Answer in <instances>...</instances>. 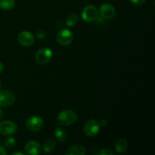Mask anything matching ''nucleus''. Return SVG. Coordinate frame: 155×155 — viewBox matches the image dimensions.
Segmentation results:
<instances>
[{
  "label": "nucleus",
  "mask_w": 155,
  "mask_h": 155,
  "mask_svg": "<svg viewBox=\"0 0 155 155\" xmlns=\"http://www.w3.org/2000/svg\"><path fill=\"white\" fill-rule=\"evenodd\" d=\"M101 128V124L96 120H90L88 121L84 127V133L89 137L96 136Z\"/></svg>",
  "instance_id": "nucleus-3"
},
{
  "label": "nucleus",
  "mask_w": 155,
  "mask_h": 155,
  "mask_svg": "<svg viewBox=\"0 0 155 155\" xmlns=\"http://www.w3.org/2000/svg\"><path fill=\"white\" fill-rule=\"evenodd\" d=\"M98 154L100 155H114L113 151H111L110 149H103L102 151H100L98 153Z\"/></svg>",
  "instance_id": "nucleus-20"
},
{
  "label": "nucleus",
  "mask_w": 155,
  "mask_h": 155,
  "mask_svg": "<svg viewBox=\"0 0 155 155\" xmlns=\"http://www.w3.org/2000/svg\"><path fill=\"white\" fill-rule=\"evenodd\" d=\"M98 17V11L94 5H87L82 12V18L86 23H91L96 21Z\"/></svg>",
  "instance_id": "nucleus-2"
},
{
  "label": "nucleus",
  "mask_w": 155,
  "mask_h": 155,
  "mask_svg": "<svg viewBox=\"0 0 155 155\" xmlns=\"http://www.w3.org/2000/svg\"><path fill=\"white\" fill-rule=\"evenodd\" d=\"M15 5V0H0V8L5 11L12 10Z\"/></svg>",
  "instance_id": "nucleus-15"
},
{
  "label": "nucleus",
  "mask_w": 155,
  "mask_h": 155,
  "mask_svg": "<svg viewBox=\"0 0 155 155\" xmlns=\"http://www.w3.org/2000/svg\"><path fill=\"white\" fill-rule=\"evenodd\" d=\"M128 148V142L126 139H120L115 143V150L117 153H124Z\"/></svg>",
  "instance_id": "nucleus-13"
},
{
  "label": "nucleus",
  "mask_w": 155,
  "mask_h": 155,
  "mask_svg": "<svg viewBox=\"0 0 155 155\" xmlns=\"http://www.w3.org/2000/svg\"><path fill=\"white\" fill-rule=\"evenodd\" d=\"M52 58V51L48 48H41L36 54V60L39 64H46Z\"/></svg>",
  "instance_id": "nucleus-6"
},
{
  "label": "nucleus",
  "mask_w": 155,
  "mask_h": 155,
  "mask_svg": "<svg viewBox=\"0 0 155 155\" xmlns=\"http://www.w3.org/2000/svg\"><path fill=\"white\" fill-rule=\"evenodd\" d=\"M56 142L54 139H50L43 143V151L45 153H50L55 149Z\"/></svg>",
  "instance_id": "nucleus-14"
},
{
  "label": "nucleus",
  "mask_w": 155,
  "mask_h": 155,
  "mask_svg": "<svg viewBox=\"0 0 155 155\" xmlns=\"http://www.w3.org/2000/svg\"><path fill=\"white\" fill-rule=\"evenodd\" d=\"M18 42L23 46H30L34 42V36L29 31H23L18 35Z\"/></svg>",
  "instance_id": "nucleus-10"
},
{
  "label": "nucleus",
  "mask_w": 155,
  "mask_h": 155,
  "mask_svg": "<svg viewBox=\"0 0 155 155\" xmlns=\"http://www.w3.org/2000/svg\"><path fill=\"white\" fill-rule=\"evenodd\" d=\"M4 145L8 148H13L16 145V141H15V139L13 137H9L5 139V141L4 142Z\"/></svg>",
  "instance_id": "nucleus-18"
},
{
  "label": "nucleus",
  "mask_w": 155,
  "mask_h": 155,
  "mask_svg": "<svg viewBox=\"0 0 155 155\" xmlns=\"http://www.w3.org/2000/svg\"><path fill=\"white\" fill-rule=\"evenodd\" d=\"M15 101V95L12 91L4 89L0 91V107H8Z\"/></svg>",
  "instance_id": "nucleus-5"
},
{
  "label": "nucleus",
  "mask_w": 155,
  "mask_h": 155,
  "mask_svg": "<svg viewBox=\"0 0 155 155\" xmlns=\"http://www.w3.org/2000/svg\"><path fill=\"white\" fill-rule=\"evenodd\" d=\"M26 154L37 155L41 152L40 145L36 141H30L25 145Z\"/></svg>",
  "instance_id": "nucleus-11"
},
{
  "label": "nucleus",
  "mask_w": 155,
  "mask_h": 155,
  "mask_svg": "<svg viewBox=\"0 0 155 155\" xmlns=\"http://www.w3.org/2000/svg\"><path fill=\"white\" fill-rule=\"evenodd\" d=\"M99 12L101 18L104 19H111L114 18L116 15V11L114 8L111 5L107 4V3H104L100 6Z\"/></svg>",
  "instance_id": "nucleus-9"
},
{
  "label": "nucleus",
  "mask_w": 155,
  "mask_h": 155,
  "mask_svg": "<svg viewBox=\"0 0 155 155\" xmlns=\"http://www.w3.org/2000/svg\"><path fill=\"white\" fill-rule=\"evenodd\" d=\"M135 5H142L145 2V0H130Z\"/></svg>",
  "instance_id": "nucleus-21"
},
{
  "label": "nucleus",
  "mask_w": 155,
  "mask_h": 155,
  "mask_svg": "<svg viewBox=\"0 0 155 155\" xmlns=\"http://www.w3.org/2000/svg\"><path fill=\"white\" fill-rule=\"evenodd\" d=\"M77 115L74 110H62L58 115V123L61 126H70L77 121Z\"/></svg>",
  "instance_id": "nucleus-1"
},
{
  "label": "nucleus",
  "mask_w": 155,
  "mask_h": 155,
  "mask_svg": "<svg viewBox=\"0 0 155 155\" xmlns=\"http://www.w3.org/2000/svg\"><path fill=\"white\" fill-rule=\"evenodd\" d=\"M54 135H55L56 138H57L58 140L61 141V142L65 141L68 139V134H67V133L65 132V130H64L63 129L61 128H59V127L55 129V130H54Z\"/></svg>",
  "instance_id": "nucleus-16"
},
{
  "label": "nucleus",
  "mask_w": 155,
  "mask_h": 155,
  "mask_svg": "<svg viewBox=\"0 0 155 155\" xmlns=\"http://www.w3.org/2000/svg\"><path fill=\"white\" fill-rule=\"evenodd\" d=\"M86 154V149L81 145H75L71 146L68 149L66 155H84Z\"/></svg>",
  "instance_id": "nucleus-12"
},
{
  "label": "nucleus",
  "mask_w": 155,
  "mask_h": 155,
  "mask_svg": "<svg viewBox=\"0 0 155 155\" xmlns=\"http://www.w3.org/2000/svg\"><path fill=\"white\" fill-rule=\"evenodd\" d=\"M74 39V36L71 30L63 29L60 30L57 34V41L60 45L63 46H67L72 42Z\"/></svg>",
  "instance_id": "nucleus-4"
},
{
  "label": "nucleus",
  "mask_w": 155,
  "mask_h": 155,
  "mask_svg": "<svg viewBox=\"0 0 155 155\" xmlns=\"http://www.w3.org/2000/svg\"><path fill=\"white\" fill-rule=\"evenodd\" d=\"M101 124H102L103 126H105V125H107V121H106L105 120H104V119H103L101 121Z\"/></svg>",
  "instance_id": "nucleus-25"
},
{
  "label": "nucleus",
  "mask_w": 155,
  "mask_h": 155,
  "mask_svg": "<svg viewBox=\"0 0 155 155\" xmlns=\"http://www.w3.org/2000/svg\"><path fill=\"white\" fill-rule=\"evenodd\" d=\"M7 154V151H5L4 148L2 146L0 145V155H6Z\"/></svg>",
  "instance_id": "nucleus-22"
},
{
  "label": "nucleus",
  "mask_w": 155,
  "mask_h": 155,
  "mask_svg": "<svg viewBox=\"0 0 155 155\" xmlns=\"http://www.w3.org/2000/svg\"><path fill=\"white\" fill-rule=\"evenodd\" d=\"M0 88H1V83H0Z\"/></svg>",
  "instance_id": "nucleus-27"
},
{
  "label": "nucleus",
  "mask_w": 155,
  "mask_h": 155,
  "mask_svg": "<svg viewBox=\"0 0 155 155\" xmlns=\"http://www.w3.org/2000/svg\"><path fill=\"white\" fill-rule=\"evenodd\" d=\"M45 36H46V33L43 30H39L36 32V36L39 39H43L45 37Z\"/></svg>",
  "instance_id": "nucleus-19"
},
{
  "label": "nucleus",
  "mask_w": 155,
  "mask_h": 155,
  "mask_svg": "<svg viewBox=\"0 0 155 155\" xmlns=\"http://www.w3.org/2000/svg\"><path fill=\"white\" fill-rule=\"evenodd\" d=\"M3 69H4V66H3L2 64L0 62V74H2V73Z\"/></svg>",
  "instance_id": "nucleus-24"
},
{
  "label": "nucleus",
  "mask_w": 155,
  "mask_h": 155,
  "mask_svg": "<svg viewBox=\"0 0 155 155\" xmlns=\"http://www.w3.org/2000/svg\"><path fill=\"white\" fill-rule=\"evenodd\" d=\"M78 22V18L74 14H71L67 18L66 24L68 27H73Z\"/></svg>",
  "instance_id": "nucleus-17"
},
{
  "label": "nucleus",
  "mask_w": 155,
  "mask_h": 155,
  "mask_svg": "<svg viewBox=\"0 0 155 155\" xmlns=\"http://www.w3.org/2000/svg\"><path fill=\"white\" fill-rule=\"evenodd\" d=\"M3 117H4V114H3V111H2V109L0 108V120H1L2 119Z\"/></svg>",
  "instance_id": "nucleus-23"
},
{
  "label": "nucleus",
  "mask_w": 155,
  "mask_h": 155,
  "mask_svg": "<svg viewBox=\"0 0 155 155\" xmlns=\"http://www.w3.org/2000/svg\"><path fill=\"white\" fill-rule=\"evenodd\" d=\"M18 154L24 155V153H22V152H14V153H12V155H18Z\"/></svg>",
  "instance_id": "nucleus-26"
},
{
  "label": "nucleus",
  "mask_w": 155,
  "mask_h": 155,
  "mask_svg": "<svg viewBox=\"0 0 155 155\" xmlns=\"http://www.w3.org/2000/svg\"><path fill=\"white\" fill-rule=\"evenodd\" d=\"M26 126L30 131L37 132L42 129L44 126V121L39 117H33L27 120Z\"/></svg>",
  "instance_id": "nucleus-7"
},
{
  "label": "nucleus",
  "mask_w": 155,
  "mask_h": 155,
  "mask_svg": "<svg viewBox=\"0 0 155 155\" xmlns=\"http://www.w3.org/2000/svg\"><path fill=\"white\" fill-rule=\"evenodd\" d=\"M18 130L16 124L12 121L5 120L0 124V133L5 136L15 134Z\"/></svg>",
  "instance_id": "nucleus-8"
}]
</instances>
